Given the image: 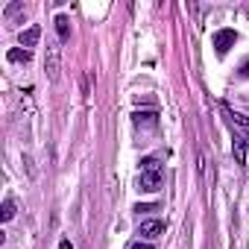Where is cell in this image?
<instances>
[{
    "mask_svg": "<svg viewBox=\"0 0 249 249\" xmlns=\"http://www.w3.org/2000/svg\"><path fill=\"white\" fill-rule=\"evenodd\" d=\"M138 234H141V237H147V240H153V237L164 234V223H161V220H144V223H141V229H138Z\"/></svg>",
    "mask_w": 249,
    "mask_h": 249,
    "instance_id": "obj_5",
    "label": "cell"
},
{
    "mask_svg": "<svg viewBox=\"0 0 249 249\" xmlns=\"http://www.w3.org/2000/svg\"><path fill=\"white\" fill-rule=\"evenodd\" d=\"M226 117H229V123H231V126L240 132L237 138H240L243 144H249V117H243V114H234V111H229V108H226Z\"/></svg>",
    "mask_w": 249,
    "mask_h": 249,
    "instance_id": "obj_4",
    "label": "cell"
},
{
    "mask_svg": "<svg viewBox=\"0 0 249 249\" xmlns=\"http://www.w3.org/2000/svg\"><path fill=\"white\" fill-rule=\"evenodd\" d=\"M156 208H159V205H138V208H135V211H138V214H141V211H144V214H147V211H156Z\"/></svg>",
    "mask_w": 249,
    "mask_h": 249,
    "instance_id": "obj_12",
    "label": "cell"
},
{
    "mask_svg": "<svg viewBox=\"0 0 249 249\" xmlns=\"http://www.w3.org/2000/svg\"><path fill=\"white\" fill-rule=\"evenodd\" d=\"M38 38H41V27H38V24H33V27L21 30V47H24V50L36 47V44H38Z\"/></svg>",
    "mask_w": 249,
    "mask_h": 249,
    "instance_id": "obj_6",
    "label": "cell"
},
{
    "mask_svg": "<svg viewBox=\"0 0 249 249\" xmlns=\"http://www.w3.org/2000/svg\"><path fill=\"white\" fill-rule=\"evenodd\" d=\"M18 12H24V3H18V0H15V3H9V6H6V21H12Z\"/></svg>",
    "mask_w": 249,
    "mask_h": 249,
    "instance_id": "obj_11",
    "label": "cell"
},
{
    "mask_svg": "<svg viewBox=\"0 0 249 249\" xmlns=\"http://www.w3.org/2000/svg\"><path fill=\"white\" fill-rule=\"evenodd\" d=\"M12 217H15V199H12V196H6V199H3V211H0V220L9 223Z\"/></svg>",
    "mask_w": 249,
    "mask_h": 249,
    "instance_id": "obj_10",
    "label": "cell"
},
{
    "mask_svg": "<svg viewBox=\"0 0 249 249\" xmlns=\"http://www.w3.org/2000/svg\"><path fill=\"white\" fill-rule=\"evenodd\" d=\"M59 249H73V246H71V240H62V243H59Z\"/></svg>",
    "mask_w": 249,
    "mask_h": 249,
    "instance_id": "obj_15",
    "label": "cell"
},
{
    "mask_svg": "<svg viewBox=\"0 0 249 249\" xmlns=\"http://www.w3.org/2000/svg\"><path fill=\"white\" fill-rule=\"evenodd\" d=\"M240 76H246V79H249V62H243V68H240Z\"/></svg>",
    "mask_w": 249,
    "mask_h": 249,
    "instance_id": "obj_14",
    "label": "cell"
},
{
    "mask_svg": "<svg viewBox=\"0 0 249 249\" xmlns=\"http://www.w3.org/2000/svg\"><path fill=\"white\" fill-rule=\"evenodd\" d=\"M6 59H9V62H24V65H27V62L33 59V53H30V50H21V47H12V50L6 53Z\"/></svg>",
    "mask_w": 249,
    "mask_h": 249,
    "instance_id": "obj_9",
    "label": "cell"
},
{
    "mask_svg": "<svg viewBox=\"0 0 249 249\" xmlns=\"http://www.w3.org/2000/svg\"><path fill=\"white\" fill-rule=\"evenodd\" d=\"M234 41H237L234 30H217L214 33V50H217V56H226L234 47Z\"/></svg>",
    "mask_w": 249,
    "mask_h": 249,
    "instance_id": "obj_3",
    "label": "cell"
},
{
    "mask_svg": "<svg viewBox=\"0 0 249 249\" xmlns=\"http://www.w3.org/2000/svg\"><path fill=\"white\" fill-rule=\"evenodd\" d=\"M56 33H59V41L71 38V21H68V15H56Z\"/></svg>",
    "mask_w": 249,
    "mask_h": 249,
    "instance_id": "obj_8",
    "label": "cell"
},
{
    "mask_svg": "<svg viewBox=\"0 0 249 249\" xmlns=\"http://www.w3.org/2000/svg\"><path fill=\"white\" fill-rule=\"evenodd\" d=\"M129 249H156V246H150V243H141V240H138V243H132Z\"/></svg>",
    "mask_w": 249,
    "mask_h": 249,
    "instance_id": "obj_13",
    "label": "cell"
},
{
    "mask_svg": "<svg viewBox=\"0 0 249 249\" xmlns=\"http://www.w3.org/2000/svg\"><path fill=\"white\" fill-rule=\"evenodd\" d=\"M138 188H141L144 194H156V191L161 188V164H159V159H144V161H141Z\"/></svg>",
    "mask_w": 249,
    "mask_h": 249,
    "instance_id": "obj_1",
    "label": "cell"
},
{
    "mask_svg": "<svg viewBox=\"0 0 249 249\" xmlns=\"http://www.w3.org/2000/svg\"><path fill=\"white\" fill-rule=\"evenodd\" d=\"M132 120H135L138 129H141V126H144V129H153L156 123H159V114H156V111H135Z\"/></svg>",
    "mask_w": 249,
    "mask_h": 249,
    "instance_id": "obj_7",
    "label": "cell"
},
{
    "mask_svg": "<svg viewBox=\"0 0 249 249\" xmlns=\"http://www.w3.org/2000/svg\"><path fill=\"white\" fill-rule=\"evenodd\" d=\"M44 73L50 82H59L62 73V47L59 41H47V53H44Z\"/></svg>",
    "mask_w": 249,
    "mask_h": 249,
    "instance_id": "obj_2",
    "label": "cell"
}]
</instances>
